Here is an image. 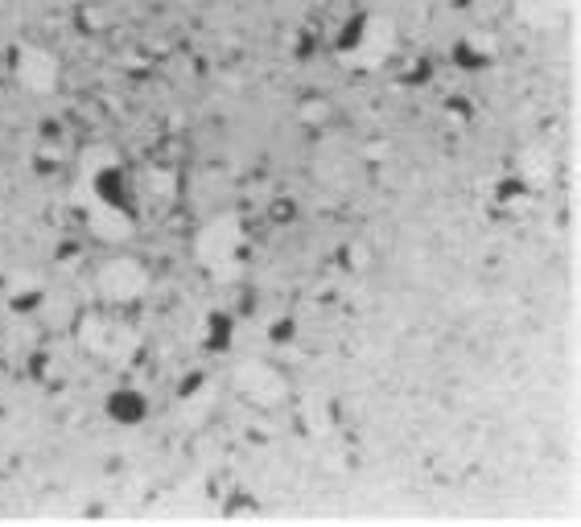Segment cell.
Instances as JSON below:
<instances>
[{
	"mask_svg": "<svg viewBox=\"0 0 581 527\" xmlns=\"http://www.w3.org/2000/svg\"><path fill=\"white\" fill-rule=\"evenodd\" d=\"M495 54V42L487 38V33H470V38L462 42V58L466 62H487Z\"/></svg>",
	"mask_w": 581,
	"mask_h": 527,
	"instance_id": "cell-12",
	"label": "cell"
},
{
	"mask_svg": "<svg viewBox=\"0 0 581 527\" xmlns=\"http://www.w3.org/2000/svg\"><path fill=\"white\" fill-rule=\"evenodd\" d=\"M549 178H553V165H549V157L528 153V157H524V165H520V182H524L528 190H540V186H549Z\"/></svg>",
	"mask_w": 581,
	"mask_h": 527,
	"instance_id": "cell-10",
	"label": "cell"
},
{
	"mask_svg": "<svg viewBox=\"0 0 581 527\" xmlns=\"http://www.w3.org/2000/svg\"><path fill=\"white\" fill-rule=\"evenodd\" d=\"M511 9L528 29H557L569 17V0H511Z\"/></svg>",
	"mask_w": 581,
	"mask_h": 527,
	"instance_id": "cell-8",
	"label": "cell"
},
{
	"mask_svg": "<svg viewBox=\"0 0 581 527\" xmlns=\"http://www.w3.org/2000/svg\"><path fill=\"white\" fill-rule=\"evenodd\" d=\"M38 297H42V289H38V280H33V276H25V272L9 276V301L13 305H29V301H38Z\"/></svg>",
	"mask_w": 581,
	"mask_h": 527,
	"instance_id": "cell-11",
	"label": "cell"
},
{
	"mask_svg": "<svg viewBox=\"0 0 581 527\" xmlns=\"http://www.w3.org/2000/svg\"><path fill=\"white\" fill-rule=\"evenodd\" d=\"M79 338H83V346L91 350V355L108 359L116 367H128L136 359V350H141L136 330H128L124 322L104 318V313H83V318H79Z\"/></svg>",
	"mask_w": 581,
	"mask_h": 527,
	"instance_id": "cell-2",
	"label": "cell"
},
{
	"mask_svg": "<svg viewBox=\"0 0 581 527\" xmlns=\"http://www.w3.org/2000/svg\"><path fill=\"white\" fill-rule=\"evenodd\" d=\"M396 50V29L384 21V17H367L355 33V42L347 50V62L359 66V70H375V66H384L388 54Z\"/></svg>",
	"mask_w": 581,
	"mask_h": 527,
	"instance_id": "cell-5",
	"label": "cell"
},
{
	"mask_svg": "<svg viewBox=\"0 0 581 527\" xmlns=\"http://www.w3.org/2000/svg\"><path fill=\"white\" fill-rule=\"evenodd\" d=\"M141 186H145V194H153V198H169V194H174V178H169V173H161V169H145Z\"/></svg>",
	"mask_w": 581,
	"mask_h": 527,
	"instance_id": "cell-13",
	"label": "cell"
},
{
	"mask_svg": "<svg viewBox=\"0 0 581 527\" xmlns=\"http://www.w3.org/2000/svg\"><path fill=\"white\" fill-rule=\"evenodd\" d=\"M95 289L108 305H132L149 289V268L141 260H108L95 276Z\"/></svg>",
	"mask_w": 581,
	"mask_h": 527,
	"instance_id": "cell-3",
	"label": "cell"
},
{
	"mask_svg": "<svg viewBox=\"0 0 581 527\" xmlns=\"http://www.w3.org/2000/svg\"><path fill=\"white\" fill-rule=\"evenodd\" d=\"M83 206H87V227H91L99 239L124 243V239L132 235V215H128V210H124L116 198H108V194H91V190H87Z\"/></svg>",
	"mask_w": 581,
	"mask_h": 527,
	"instance_id": "cell-7",
	"label": "cell"
},
{
	"mask_svg": "<svg viewBox=\"0 0 581 527\" xmlns=\"http://www.w3.org/2000/svg\"><path fill=\"white\" fill-rule=\"evenodd\" d=\"M13 75L29 95H50L58 87V58L42 46H21L13 58Z\"/></svg>",
	"mask_w": 581,
	"mask_h": 527,
	"instance_id": "cell-6",
	"label": "cell"
},
{
	"mask_svg": "<svg viewBox=\"0 0 581 527\" xmlns=\"http://www.w3.org/2000/svg\"><path fill=\"white\" fill-rule=\"evenodd\" d=\"M116 165H120V157H116L108 145H91V149L83 153V182L91 186V182H99V178H112Z\"/></svg>",
	"mask_w": 581,
	"mask_h": 527,
	"instance_id": "cell-9",
	"label": "cell"
},
{
	"mask_svg": "<svg viewBox=\"0 0 581 527\" xmlns=\"http://www.w3.org/2000/svg\"><path fill=\"white\" fill-rule=\"evenodd\" d=\"M235 388L244 392L252 404H260V408H272V404H281L289 396L285 375L272 363H260V359H244L235 367Z\"/></svg>",
	"mask_w": 581,
	"mask_h": 527,
	"instance_id": "cell-4",
	"label": "cell"
},
{
	"mask_svg": "<svg viewBox=\"0 0 581 527\" xmlns=\"http://www.w3.org/2000/svg\"><path fill=\"white\" fill-rule=\"evenodd\" d=\"M239 252H244V227L235 215H219L194 239V256L215 280H235L239 276Z\"/></svg>",
	"mask_w": 581,
	"mask_h": 527,
	"instance_id": "cell-1",
	"label": "cell"
}]
</instances>
